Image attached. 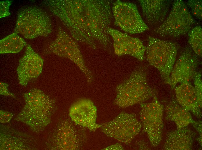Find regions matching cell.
<instances>
[{
	"instance_id": "obj_1",
	"label": "cell",
	"mask_w": 202,
	"mask_h": 150,
	"mask_svg": "<svg viewBox=\"0 0 202 150\" xmlns=\"http://www.w3.org/2000/svg\"><path fill=\"white\" fill-rule=\"evenodd\" d=\"M44 3L76 42L93 49L97 43L104 48L110 47L111 41L107 29L113 17L112 1L48 0Z\"/></svg>"
},
{
	"instance_id": "obj_2",
	"label": "cell",
	"mask_w": 202,
	"mask_h": 150,
	"mask_svg": "<svg viewBox=\"0 0 202 150\" xmlns=\"http://www.w3.org/2000/svg\"><path fill=\"white\" fill-rule=\"evenodd\" d=\"M25 104L15 119L22 122L33 132L43 130L51 122L56 109L54 100L37 88L25 93Z\"/></svg>"
},
{
	"instance_id": "obj_3",
	"label": "cell",
	"mask_w": 202,
	"mask_h": 150,
	"mask_svg": "<svg viewBox=\"0 0 202 150\" xmlns=\"http://www.w3.org/2000/svg\"><path fill=\"white\" fill-rule=\"evenodd\" d=\"M147 69L146 66H138L117 86L114 104L120 108H125L143 103L156 95V89L148 83Z\"/></svg>"
},
{
	"instance_id": "obj_4",
	"label": "cell",
	"mask_w": 202,
	"mask_h": 150,
	"mask_svg": "<svg viewBox=\"0 0 202 150\" xmlns=\"http://www.w3.org/2000/svg\"><path fill=\"white\" fill-rule=\"evenodd\" d=\"M85 129L75 124L71 119H60L48 134L46 143L47 148L51 150L82 149L87 140Z\"/></svg>"
},
{
	"instance_id": "obj_5",
	"label": "cell",
	"mask_w": 202,
	"mask_h": 150,
	"mask_svg": "<svg viewBox=\"0 0 202 150\" xmlns=\"http://www.w3.org/2000/svg\"><path fill=\"white\" fill-rule=\"evenodd\" d=\"M178 49L177 44L172 42L151 36L148 38L146 59L149 64L158 70L164 82L169 85Z\"/></svg>"
},
{
	"instance_id": "obj_6",
	"label": "cell",
	"mask_w": 202,
	"mask_h": 150,
	"mask_svg": "<svg viewBox=\"0 0 202 150\" xmlns=\"http://www.w3.org/2000/svg\"><path fill=\"white\" fill-rule=\"evenodd\" d=\"M52 31L51 22L48 14L35 6L27 7L19 12L14 31L25 38L47 36Z\"/></svg>"
},
{
	"instance_id": "obj_7",
	"label": "cell",
	"mask_w": 202,
	"mask_h": 150,
	"mask_svg": "<svg viewBox=\"0 0 202 150\" xmlns=\"http://www.w3.org/2000/svg\"><path fill=\"white\" fill-rule=\"evenodd\" d=\"M77 42L60 27L58 29L56 38L49 44L45 52L71 60L84 74L88 83L90 84L93 80L94 76L85 64Z\"/></svg>"
},
{
	"instance_id": "obj_8",
	"label": "cell",
	"mask_w": 202,
	"mask_h": 150,
	"mask_svg": "<svg viewBox=\"0 0 202 150\" xmlns=\"http://www.w3.org/2000/svg\"><path fill=\"white\" fill-rule=\"evenodd\" d=\"M195 22L184 2L176 0L168 17L154 32L162 36L177 37L189 32Z\"/></svg>"
},
{
	"instance_id": "obj_9",
	"label": "cell",
	"mask_w": 202,
	"mask_h": 150,
	"mask_svg": "<svg viewBox=\"0 0 202 150\" xmlns=\"http://www.w3.org/2000/svg\"><path fill=\"white\" fill-rule=\"evenodd\" d=\"M101 125V131L107 136L126 145L131 143L142 128L141 123L135 114L124 111Z\"/></svg>"
},
{
	"instance_id": "obj_10",
	"label": "cell",
	"mask_w": 202,
	"mask_h": 150,
	"mask_svg": "<svg viewBox=\"0 0 202 150\" xmlns=\"http://www.w3.org/2000/svg\"><path fill=\"white\" fill-rule=\"evenodd\" d=\"M139 113L143 132L147 134L151 145L156 147L162 138L164 106L159 101L156 95L150 103L140 104Z\"/></svg>"
},
{
	"instance_id": "obj_11",
	"label": "cell",
	"mask_w": 202,
	"mask_h": 150,
	"mask_svg": "<svg viewBox=\"0 0 202 150\" xmlns=\"http://www.w3.org/2000/svg\"><path fill=\"white\" fill-rule=\"evenodd\" d=\"M112 10L114 25L125 32L135 34L149 29L135 4L117 0L112 3Z\"/></svg>"
},
{
	"instance_id": "obj_12",
	"label": "cell",
	"mask_w": 202,
	"mask_h": 150,
	"mask_svg": "<svg viewBox=\"0 0 202 150\" xmlns=\"http://www.w3.org/2000/svg\"><path fill=\"white\" fill-rule=\"evenodd\" d=\"M198 57L190 47H186L176 61L170 77V85L173 89L178 83L190 82L194 79L199 64Z\"/></svg>"
},
{
	"instance_id": "obj_13",
	"label": "cell",
	"mask_w": 202,
	"mask_h": 150,
	"mask_svg": "<svg viewBox=\"0 0 202 150\" xmlns=\"http://www.w3.org/2000/svg\"><path fill=\"white\" fill-rule=\"evenodd\" d=\"M107 31L113 40L116 55L118 56L129 55L141 61L145 59L146 47L138 38L131 37L109 27Z\"/></svg>"
},
{
	"instance_id": "obj_14",
	"label": "cell",
	"mask_w": 202,
	"mask_h": 150,
	"mask_svg": "<svg viewBox=\"0 0 202 150\" xmlns=\"http://www.w3.org/2000/svg\"><path fill=\"white\" fill-rule=\"evenodd\" d=\"M68 115L75 124L90 132H95L101 126L96 123L97 108L89 99L82 98L75 102L69 108Z\"/></svg>"
},
{
	"instance_id": "obj_15",
	"label": "cell",
	"mask_w": 202,
	"mask_h": 150,
	"mask_svg": "<svg viewBox=\"0 0 202 150\" xmlns=\"http://www.w3.org/2000/svg\"><path fill=\"white\" fill-rule=\"evenodd\" d=\"M44 60L29 44L26 45L25 53L19 60L17 71L19 83L26 87L31 80L41 74Z\"/></svg>"
},
{
	"instance_id": "obj_16",
	"label": "cell",
	"mask_w": 202,
	"mask_h": 150,
	"mask_svg": "<svg viewBox=\"0 0 202 150\" xmlns=\"http://www.w3.org/2000/svg\"><path fill=\"white\" fill-rule=\"evenodd\" d=\"M0 150H32L37 149V141L31 135L7 125H1Z\"/></svg>"
},
{
	"instance_id": "obj_17",
	"label": "cell",
	"mask_w": 202,
	"mask_h": 150,
	"mask_svg": "<svg viewBox=\"0 0 202 150\" xmlns=\"http://www.w3.org/2000/svg\"><path fill=\"white\" fill-rule=\"evenodd\" d=\"M176 100L182 107L198 118L202 113L195 88L190 82H184L175 89Z\"/></svg>"
},
{
	"instance_id": "obj_18",
	"label": "cell",
	"mask_w": 202,
	"mask_h": 150,
	"mask_svg": "<svg viewBox=\"0 0 202 150\" xmlns=\"http://www.w3.org/2000/svg\"><path fill=\"white\" fill-rule=\"evenodd\" d=\"M143 15L153 25L163 22L168 12L170 3L167 0H139Z\"/></svg>"
},
{
	"instance_id": "obj_19",
	"label": "cell",
	"mask_w": 202,
	"mask_h": 150,
	"mask_svg": "<svg viewBox=\"0 0 202 150\" xmlns=\"http://www.w3.org/2000/svg\"><path fill=\"white\" fill-rule=\"evenodd\" d=\"M196 133L185 127L167 134L163 149L165 150H192Z\"/></svg>"
},
{
	"instance_id": "obj_20",
	"label": "cell",
	"mask_w": 202,
	"mask_h": 150,
	"mask_svg": "<svg viewBox=\"0 0 202 150\" xmlns=\"http://www.w3.org/2000/svg\"><path fill=\"white\" fill-rule=\"evenodd\" d=\"M165 113V119L175 123L177 130L186 127L190 124L196 122L193 120L190 112L186 110L176 102L172 99L167 103L164 107Z\"/></svg>"
},
{
	"instance_id": "obj_21",
	"label": "cell",
	"mask_w": 202,
	"mask_h": 150,
	"mask_svg": "<svg viewBox=\"0 0 202 150\" xmlns=\"http://www.w3.org/2000/svg\"><path fill=\"white\" fill-rule=\"evenodd\" d=\"M26 44L24 40L14 32L0 41V53H17Z\"/></svg>"
},
{
	"instance_id": "obj_22",
	"label": "cell",
	"mask_w": 202,
	"mask_h": 150,
	"mask_svg": "<svg viewBox=\"0 0 202 150\" xmlns=\"http://www.w3.org/2000/svg\"><path fill=\"white\" fill-rule=\"evenodd\" d=\"M188 42L194 53L198 57L202 55V29L197 26L188 32Z\"/></svg>"
},
{
	"instance_id": "obj_23",
	"label": "cell",
	"mask_w": 202,
	"mask_h": 150,
	"mask_svg": "<svg viewBox=\"0 0 202 150\" xmlns=\"http://www.w3.org/2000/svg\"><path fill=\"white\" fill-rule=\"evenodd\" d=\"M202 1L200 0H189L187 5L190 8L192 14L200 20L202 18Z\"/></svg>"
},
{
	"instance_id": "obj_24",
	"label": "cell",
	"mask_w": 202,
	"mask_h": 150,
	"mask_svg": "<svg viewBox=\"0 0 202 150\" xmlns=\"http://www.w3.org/2000/svg\"><path fill=\"white\" fill-rule=\"evenodd\" d=\"M201 75L200 73L196 72L194 78V88L197 93L199 105L201 108L202 105V81Z\"/></svg>"
},
{
	"instance_id": "obj_25",
	"label": "cell",
	"mask_w": 202,
	"mask_h": 150,
	"mask_svg": "<svg viewBox=\"0 0 202 150\" xmlns=\"http://www.w3.org/2000/svg\"><path fill=\"white\" fill-rule=\"evenodd\" d=\"M12 1L6 0L0 1V18L4 17L10 15L9 7Z\"/></svg>"
},
{
	"instance_id": "obj_26",
	"label": "cell",
	"mask_w": 202,
	"mask_h": 150,
	"mask_svg": "<svg viewBox=\"0 0 202 150\" xmlns=\"http://www.w3.org/2000/svg\"><path fill=\"white\" fill-rule=\"evenodd\" d=\"M14 114L8 111L0 110V122L6 123L10 121L13 117Z\"/></svg>"
},
{
	"instance_id": "obj_27",
	"label": "cell",
	"mask_w": 202,
	"mask_h": 150,
	"mask_svg": "<svg viewBox=\"0 0 202 150\" xmlns=\"http://www.w3.org/2000/svg\"><path fill=\"white\" fill-rule=\"evenodd\" d=\"M9 85L1 82H0V93L1 95L10 96L14 98H16V97L13 93L10 92L8 89Z\"/></svg>"
},
{
	"instance_id": "obj_28",
	"label": "cell",
	"mask_w": 202,
	"mask_h": 150,
	"mask_svg": "<svg viewBox=\"0 0 202 150\" xmlns=\"http://www.w3.org/2000/svg\"><path fill=\"white\" fill-rule=\"evenodd\" d=\"M124 149L122 145L121 144L119 143H117L116 144L112 145L102 149V150H122Z\"/></svg>"
},
{
	"instance_id": "obj_29",
	"label": "cell",
	"mask_w": 202,
	"mask_h": 150,
	"mask_svg": "<svg viewBox=\"0 0 202 150\" xmlns=\"http://www.w3.org/2000/svg\"><path fill=\"white\" fill-rule=\"evenodd\" d=\"M193 126L199 132L200 137L202 138V122L201 121H196L193 124Z\"/></svg>"
}]
</instances>
